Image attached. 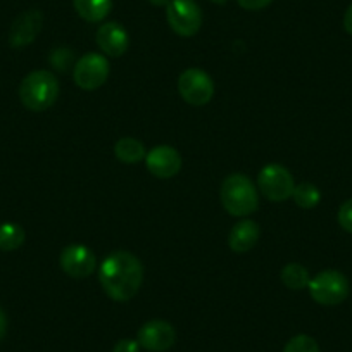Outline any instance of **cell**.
Returning a JSON list of instances; mask_svg holds the SVG:
<instances>
[{"label": "cell", "mask_w": 352, "mask_h": 352, "mask_svg": "<svg viewBox=\"0 0 352 352\" xmlns=\"http://www.w3.org/2000/svg\"><path fill=\"white\" fill-rule=\"evenodd\" d=\"M314 302L321 306H337L349 297L351 285L344 273L337 270H324L318 273L307 285Z\"/></svg>", "instance_id": "obj_4"}, {"label": "cell", "mask_w": 352, "mask_h": 352, "mask_svg": "<svg viewBox=\"0 0 352 352\" xmlns=\"http://www.w3.org/2000/svg\"><path fill=\"white\" fill-rule=\"evenodd\" d=\"M294 201L299 208L302 209H313L320 204L321 201V194L318 190L316 185L313 184H300L294 188V194H292Z\"/></svg>", "instance_id": "obj_19"}, {"label": "cell", "mask_w": 352, "mask_h": 352, "mask_svg": "<svg viewBox=\"0 0 352 352\" xmlns=\"http://www.w3.org/2000/svg\"><path fill=\"white\" fill-rule=\"evenodd\" d=\"M178 92L190 106H206L214 96V81L206 71L190 67L178 78Z\"/></svg>", "instance_id": "obj_6"}, {"label": "cell", "mask_w": 352, "mask_h": 352, "mask_svg": "<svg viewBox=\"0 0 352 352\" xmlns=\"http://www.w3.org/2000/svg\"><path fill=\"white\" fill-rule=\"evenodd\" d=\"M148 2L154 6H157V8H161V6H166V8H168V4L171 2V0H148Z\"/></svg>", "instance_id": "obj_27"}, {"label": "cell", "mask_w": 352, "mask_h": 352, "mask_svg": "<svg viewBox=\"0 0 352 352\" xmlns=\"http://www.w3.org/2000/svg\"><path fill=\"white\" fill-rule=\"evenodd\" d=\"M97 45L102 50L106 56L109 57H121L128 50L130 45V38L128 33L120 23H104L99 30H97Z\"/></svg>", "instance_id": "obj_13"}, {"label": "cell", "mask_w": 352, "mask_h": 352, "mask_svg": "<svg viewBox=\"0 0 352 352\" xmlns=\"http://www.w3.org/2000/svg\"><path fill=\"white\" fill-rule=\"evenodd\" d=\"M344 30L349 33V35H352V4L349 6V9H347V11H345Z\"/></svg>", "instance_id": "obj_25"}, {"label": "cell", "mask_w": 352, "mask_h": 352, "mask_svg": "<svg viewBox=\"0 0 352 352\" xmlns=\"http://www.w3.org/2000/svg\"><path fill=\"white\" fill-rule=\"evenodd\" d=\"M239 6L245 11H259V9L268 8L272 4L273 0H236Z\"/></svg>", "instance_id": "obj_23"}, {"label": "cell", "mask_w": 352, "mask_h": 352, "mask_svg": "<svg viewBox=\"0 0 352 352\" xmlns=\"http://www.w3.org/2000/svg\"><path fill=\"white\" fill-rule=\"evenodd\" d=\"M166 18L173 32L180 36H194L202 26V12L195 0H171Z\"/></svg>", "instance_id": "obj_7"}, {"label": "cell", "mask_w": 352, "mask_h": 352, "mask_svg": "<svg viewBox=\"0 0 352 352\" xmlns=\"http://www.w3.org/2000/svg\"><path fill=\"white\" fill-rule=\"evenodd\" d=\"M257 184H259L261 194L273 202H283L289 197H292L294 188V176L287 168L282 164H268L264 166L257 176Z\"/></svg>", "instance_id": "obj_5"}, {"label": "cell", "mask_w": 352, "mask_h": 352, "mask_svg": "<svg viewBox=\"0 0 352 352\" xmlns=\"http://www.w3.org/2000/svg\"><path fill=\"white\" fill-rule=\"evenodd\" d=\"M113 352H140V344L137 340H131V338H124L114 345Z\"/></svg>", "instance_id": "obj_24"}, {"label": "cell", "mask_w": 352, "mask_h": 352, "mask_svg": "<svg viewBox=\"0 0 352 352\" xmlns=\"http://www.w3.org/2000/svg\"><path fill=\"white\" fill-rule=\"evenodd\" d=\"M259 225L252 219H242L232 228L228 235L230 249L235 252H247L259 240Z\"/></svg>", "instance_id": "obj_14"}, {"label": "cell", "mask_w": 352, "mask_h": 352, "mask_svg": "<svg viewBox=\"0 0 352 352\" xmlns=\"http://www.w3.org/2000/svg\"><path fill=\"white\" fill-rule=\"evenodd\" d=\"M6 331H8V318H6V313L0 309V342L6 337Z\"/></svg>", "instance_id": "obj_26"}, {"label": "cell", "mask_w": 352, "mask_h": 352, "mask_svg": "<svg viewBox=\"0 0 352 352\" xmlns=\"http://www.w3.org/2000/svg\"><path fill=\"white\" fill-rule=\"evenodd\" d=\"M219 197H221L223 208L232 216H239V218L252 214L259 206L256 187L245 175H240V173L226 176L219 190Z\"/></svg>", "instance_id": "obj_3"}, {"label": "cell", "mask_w": 352, "mask_h": 352, "mask_svg": "<svg viewBox=\"0 0 352 352\" xmlns=\"http://www.w3.org/2000/svg\"><path fill=\"white\" fill-rule=\"evenodd\" d=\"M49 59H50V63L57 67V69L64 71V69H67V64H71V60H73V52L67 49H57L50 54Z\"/></svg>", "instance_id": "obj_21"}, {"label": "cell", "mask_w": 352, "mask_h": 352, "mask_svg": "<svg viewBox=\"0 0 352 352\" xmlns=\"http://www.w3.org/2000/svg\"><path fill=\"white\" fill-rule=\"evenodd\" d=\"M100 285L116 302H126L140 290L144 282V266L137 256L126 250L109 254L100 264Z\"/></svg>", "instance_id": "obj_1"}, {"label": "cell", "mask_w": 352, "mask_h": 352, "mask_svg": "<svg viewBox=\"0 0 352 352\" xmlns=\"http://www.w3.org/2000/svg\"><path fill=\"white\" fill-rule=\"evenodd\" d=\"M74 9L88 23H99L111 12V0H73Z\"/></svg>", "instance_id": "obj_15"}, {"label": "cell", "mask_w": 352, "mask_h": 352, "mask_svg": "<svg viewBox=\"0 0 352 352\" xmlns=\"http://www.w3.org/2000/svg\"><path fill=\"white\" fill-rule=\"evenodd\" d=\"M42 23L43 16L36 9L19 14L11 25V32H9V43H11V47L21 49V47L30 45L36 38L40 30H42Z\"/></svg>", "instance_id": "obj_12"}, {"label": "cell", "mask_w": 352, "mask_h": 352, "mask_svg": "<svg viewBox=\"0 0 352 352\" xmlns=\"http://www.w3.org/2000/svg\"><path fill=\"white\" fill-rule=\"evenodd\" d=\"M25 242V230L16 223L0 225V250H16Z\"/></svg>", "instance_id": "obj_18"}, {"label": "cell", "mask_w": 352, "mask_h": 352, "mask_svg": "<svg viewBox=\"0 0 352 352\" xmlns=\"http://www.w3.org/2000/svg\"><path fill=\"white\" fill-rule=\"evenodd\" d=\"M282 282L283 285L289 287L292 290H302L309 285L311 276L309 272L304 268L302 264H287L285 268L282 270Z\"/></svg>", "instance_id": "obj_17"}, {"label": "cell", "mask_w": 352, "mask_h": 352, "mask_svg": "<svg viewBox=\"0 0 352 352\" xmlns=\"http://www.w3.org/2000/svg\"><path fill=\"white\" fill-rule=\"evenodd\" d=\"M59 97V81L50 71H33L19 85V99L30 111H45Z\"/></svg>", "instance_id": "obj_2"}, {"label": "cell", "mask_w": 352, "mask_h": 352, "mask_svg": "<svg viewBox=\"0 0 352 352\" xmlns=\"http://www.w3.org/2000/svg\"><path fill=\"white\" fill-rule=\"evenodd\" d=\"M96 254L81 243H71L60 252V268L73 278H87L96 270Z\"/></svg>", "instance_id": "obj_9"}, {"label": "cell", "mask_w": 352, "mask_h": 352, "mask_svg": "<svg viewBox=\"0 0 352 352\" xmlns=\"http://www.w3.org/2000/svg\"><path fill=\"white\" fill-rule=\"evenodd\" d=\"M137 342L140 344V347L147 349L151 352H164L175 345L176 331L168 321L152 320L147 321L138 330Z\"/></svg>", "instance_id": "obj_10"}, {"label": "cell", "mask_w": 352, "mask_h": 352, "mask_svg": "<svg viewBox=\"0 0 352 352\" xmlns=\"http://www.w3.org/2000/svg\"><path fill=\"white\" fill-rule=\"evenodd\" d=\"M114 154H116L118 161L124 162V164H137V162L144 161L147 152L142 142L135 140V138H121L114 145Z\"/></svg>", "instance_id": "obj_16"}, {"label": "cell", "mask_w": 352, "mask_h": 352, "mask_svg": "<svg viewBox=\"0 0 352 352\" xmlns=\"http://www.w3.org/2000/svg\"><path fill=\"white\" fill-rule=\"evenodd\" d=\"M283 352H320V345L309 335H296L287 342Z\"/></svg>", "instance_id": "obj_20"}, {"label": "cell", "mask_w": 352, "mask_h": 352, "mask_svg": "<svg viewBox=\"0 0 352 352\" xmlns=\"http://www.w3.org/2000/svg\"><path fill=\"white\" fill-rule=\"evenodd\" d=\"M109 76V63L100 54H85L74 66V83L81 90H96Z\"/></svg>", "instance_id": "obj_8"}, {"label": "cell", "mask_w": 352, "mask_h": 352, "mask_svg": "<svg viewBox=\"0 0 352 352\" xmlns=\"http://www.w3.org/2000/svg\"><path fill=\"white\" fill-rule=\"evenodd\" d=\"M211 2H214V4H225L228 0H211Z\"/></svg>", "instance_id": "obj_28"}, {"label": "cell", "mask_w": 352, "mask_h": 352, "mask_svg": "<svg viewBox=\"0 0 352 352\" xmlns=\"http://www.w3.org/2000/svg\"><path fill=\"white\" fill-rule=\"evenodd\" d=\"M337 218L342 228H344L345 232L352 233V199H349V201H345L344 204L340 206Z\"/></svg>", "instance_id": "obj_22"}, {"label": "cell", "mask_w": 352, "mask_h": 352, "mask_svg": "<svg viewBox=\"0 0 352 352\" xmlns=\"http://www.w3.org/2000/svg\"><path fill=\"white\" fill-rule=\"evenodd\" d=\"M145 164L155 178L168 180L180 171L182 157L176 148L169 145H157L145 155Z\"/></svg>", "instance_id": "obj_11"}]
</instances>
